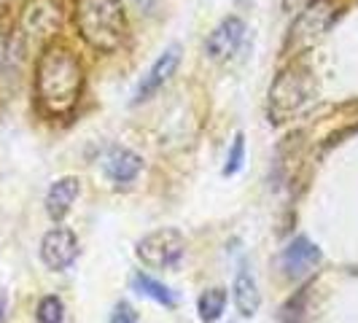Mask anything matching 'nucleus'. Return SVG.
Listing matches in <instances>:
<instances>
[{
  "label": "nucleus",
  "mask_w": 358,
  "mask_h": 323,
  "mask_svg": "<svg viewBox=\"0 0 358 323\" xmlns=\"http://www.w3.org/2000/svg\"><path fill=\"white\" fill-rule=\"evenodd\" d=\"M232 299L234 307L243 318H253L262 307V291H259V283L253 278V272L248 267H240V272L234 275L232 283Z\"/></svg>",
  "instance_id": "obj_13"
},
{
  "label": "nucleus",
  "mask_w": 358,
  "mask_h": 323,
  "mask_svg": "<svg viewBox=\"0 0 358 323\" xmlns=\"http://www.w3.org/2000/svg\"><path fill=\"white\" fill-rule=\"evenodd\" d=\"M180 65V46L178 43H173V46H167L164 52L154 59V65L145 71V76L141 78V84L135 87V94H132V106H141L145 100H151L157 92L176 76Z\"/></svg>",
  "instance_id": "obj_6"
},
{
  "label": "nucleus",
  "mask_w": 358,
  "mask_h": 323,
  "mask_svg": "<svg viewBox=\"0 0 358 323\" xmlns=\"http://www.w3.org/2000/svg\"><path fill=\"white\" fill-rule=\"evenodd\" d=\"M127 6H132L135 11H141V14H148L154 6H157V0H124Z\"/></svg>",
  "instance_id": "obj_20"
},
{
  "label": "nucleus",
  "mask_w": 358,
  "mask_h": 323,
  "mask_svg": "<svg viewBox=\"0 0 358 323\" xmlns=\"http://www.w3.org/2000/svg\"><path fill=\"white\" fill-rule=\"evenodd\" d=\"M81 87H84V68L78 57L59 43L46 46L36 65V97L41 108L52 116L68 113L78 103Z\"/></svg>",
  "instance_id": "obj_1"
},
{
  "label": "nucleus",
  "mask_w": 358,
  "mask_h": 323,
  "mask_svg": "<svg viewBox=\"0 0 358 323\" xmlns=\"http://www.w3.org/2000/svg\"><path fill=\"white\" fill-rule=\"evenodd\" d=\"M8 318V299H6V294L0 291V323H6Z\"/></svg>",
  "instance_id": "obj_22"
},
{
  "label": "nucleus",
  "mask_w": 358,
  "mask_h": 323,
  "mask_svg": "<svg viewBox=\"0 0 358 323\" xmlns=\"http://www.w3.org/2000/svg\"><path fill=\"white\" fill-rule=\"evenodd\" d=\"M141 170H143V157L124 145L108 148V154L103 157V173L113 183H132L141 175Z\"/></svg>",
  "instance_id": "obj_11"
},
{
  "label": "nucleus",
  "mask_w": 358,
  "mask_h": 323,
  "mask_svg": "<svg viewBox=\"0 0 358 323\" xmlns=\"http://www.w3.org/2000/svg\"><path fill=\"white\" fill-rule=\"evenodd\" d=\"M78 256V237L68 227H54L41 240V261L54 272H62Z\"/></svg>",
  "instance_id": "obj_8"
},
{
  "label": "nucleus",
  "mask_w": 358,
  "mask_h": 323,
  "mask_svg": "<svg viewBox=\"0 0 358 323\" xmlns=\"http://www.w3.org/2000/svg\"><path fill=\"white\" fill-rule=\"evenodd\" d=\"M59 6L54 0H33L22 14V30L33 38H49L59 27Z\"/></svg>",
  "instance_id": "obj_10"
},
{
  "label": "nucleus",
  "mask_w": 358,
  "mask_h": 323,
  "mask_svg": "<svg viewBox=\"0 0 358 323\" xmlns=\"http://www.w3.org/2000/svg\"><path fill=\"white\" fill-rule=\"evenodd\" d=\"M132 288H135L138 294L148 296V299H154V302L162 307H170V310H173V307L178 305L176 291H173L170 286H164V283L157 280V278L145 275V272H135V275H132Z\"/></svg>",
  "instance_id": "obj_14"
},
{
  "label": "nucleus",
  "mask_w": 358,
  "mask_h": 323,
  "mask_svg": "<svg viewBox=\"0 0 358 323\" xmlns=\"http://www.w3.org/2000/svg\"><path fill=\"white\" fill-rule=\"evenodd\" d=\"M135 256L151 269H176L186 256V237L173 227L154 229L135 243Z\"/></svg>",
  "instance_id": "obj_4"
},
{
  "label": "nucleus",
  "mask_w": 358,
  "mask_h": 323,
  "mask_svg": "<svg viewBox=\"0 0 358 323\" xmlns=\"http://www.w3.org/2000/svg\"><path fill=\"white\" fill-rule=\"evenodd\" d=\"M81 194V180L65 175V178H57L46 192V213L52 221H62L65 215L71 213L73 202Z\"/></svg>",
  "instance_id": "obj_12"
},
{
  "label": "nucleus",
  "mask_w": 358,
  "mask_h": 323,
  "mask_svg": "<svg viewBox=\"0 0 358 323\" xmlns=\"http://www.w3.org/2000/svg\"><path fill=\"white\" fill-rule=\"evenodd\" d=\"M318 100V81L315 73L305 62H291L278 73V78L269 87V122L286 124L291 119H299Z\"/></svg>",
  "instance_id": "obj_2"
},
{
  "label": "nucleus",
  "mask_w": 358,
  "mask_h": 323,
  "mask_svg": "<svg viewBox=\"0 0 358 323\" xmlns=\"http://www.w3.org/2000/svg\"><path fill=\"white\" fill-rule=\"evenodd\" d=\"M38 323H65V305L59 296H43L36 310Z\"/></svg>",
  "instance_id": "obj_16"
},
{
  "label": "nucleus",
  "mask_w": 358,
  "mask_h": 323,
  "mask_svg": "<svg viewBox=\"0 0 358 323\" xmlns=\"http://www.w3.org/2000/svg\"><path fill=\"white\" fill-rule=\"evenodd\" d=\"M6 49H8V33L0 22V71H3V62H6Z\"/></svg>",
  "instance_id": "obj_21"
},
{
  "label": "nucleus",
  "mask_w": 358,
  "mask_h": 323,
  "mask_svg": "<svg viewBox=\"0 0 358 323\" xmlns=\"http://www.w3.org/2000/svg\"><path fill=\"white\" fill-rule=\"evenodd\" d=\"M76 27L94 52H116L127 22L119 0H76Z\"/></svg>",
  "instance_id": "obj_3"
},
{
  "label": "nucleus",
  "mask_w": 358,
  "mask_h": 323,
  "mask_svg": "<svg viewBox=\"0 0 358 323\" xmlns=\"http://www.w3.org/2000/svg\"><path fill=\"white\" fill-rule=\"evenodd\" d=\"M110 323H141V315L129 302H116L110 313Z\"/></svg>",
  "instance_id": "obj_18"
},
{
  "label": "nucleus",
  "mask_w": 358,
  "mask_h": 323,
  "mask_svg": "<svg viewBox=\"0 0 358 323\" xmlns=\"http://www.w3.org/2000/svg\"><path fill=\"white\" fill-rule=\"evenodd\" d=\"M245 41V22L240 17H227L221 19L213 27V33L205 41V54L213 59V62H227L232 59L234 54L240 52Z\"/></svg>",
  "instance_id": "obj_9"
},
{
  "label": "nucleus",
  "mask_w": 358,
  "mask_h": 323,
  "mask_svg": "<svg viewBox=\"0 0 358 323\" xmlns=\"http://www.w3.org/2000/svg\"><path fill=\"white\" fill-rule=\"evenodd\" d=\"M310 3L313 0H283V11L286 14H299V11H305Z\"/></svg>",
  "instance_id": "obj_19"
},
{
  "label": "nucleus",
  "mask_w": 358,
  "mask_h": 323,
  "mask_svg": "<svg viewBox=\"0 0 358 323\" xmlns=\"http://www.w3.org/2000/svg\"><path fill=\"white\" fill-rule=\"evenodd\" d=\"M331 17H334V3H331V0H313L305 11L296 14V22H294V27H291L288 43H291L294 49H307V46H313V43L326 33V27L331 24Z\"/></svg>",
  "instance_id": "obj_5"
},
{
  "label": "nucleus",
  "mask_w": 358,
  "mask_h": 323,
  "mask_svg": "<svg viewBox=\"0 0 358 323\" xmlns=\"http://www.w3.org/2000/svg\"><path fill=\"white\" fill-rule=\"evenodd\" d=\"M243 162H245V138H243V132H237L232 141V148H229V154H227V164H224V175H234V173H240V167H243Z\"/></svg>",
  "instance_id": "obj_17"
},
{
  "label": "nucleus",
  "mask_w": 358,
  "mask_h": 323,
  "mask_svg": "<svg viewBox=\"0 0 358 323\" xmlns=\"http://www.w3.org/2000/svg\"><path fill=\"white\" fill-rule=\"evenodd\" d=\"M227 302H229V296H227V291H224L221 286L202 291V294H199V299H197L199 321L202 323L221 321V315H224V310H227Z\"/></svg>",
  "instance_id": "obj_15"
},
{
  "label": "nucleus",
  "mask_w": 358,
  "mask_h": 323,
  "mask_svg": "<svg viewBox=\"0 0 358 323\" xmlns=\"http://www.w3.org/2000/svg\"><path fill=\"white\" fill-rule=\"evenodd\" d=\"M323 253L310 237H294L280 253V269L288 280H302L321 264Z\"/></svg>",
  "instance_id": "obj_7"
}]
</instances>
